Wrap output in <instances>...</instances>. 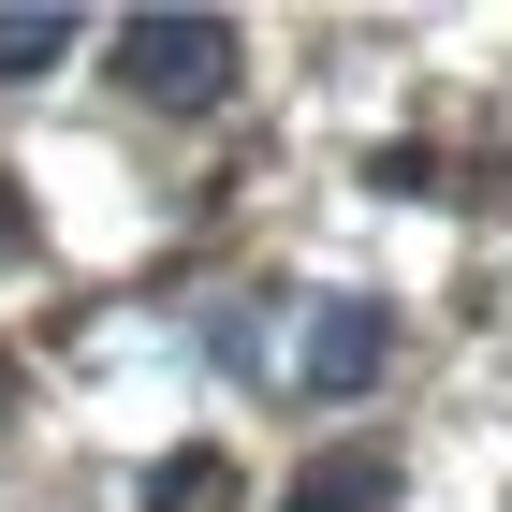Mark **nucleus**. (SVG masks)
I'll use <instances>...</instances> for the list:
<instances>
[{
	"instance_id": "1",
	"label": "nucleus",
	"mask_w": 512,
	"mask_h": 512,
	"mask_svg": "<svg viewBox=\"0 0 512 512\" xmlns=\"http://www.w3.org/2000/svg\"><path fill=\"white\" fill-rule=\"evenodd\" d=\"M118 74H132V103L205 118V103L235 88V15H132V30H118Z\"/></svg>"
},
{
	"instance_id": "2",
	"label": "nucleus",
	"mask_w": 512,
	"mask_h": 512,
	"mask_svg": "<svg viewBox=\"0 0 512 512\" xmlns=\"http://www.w3.org/2000/svg\"><path fill=\"white\" fill-rule=\"evenodd\" d=\"M381 366H395V308H381V293H322L308 337H293V381H308V395H366Z\"/></svg>"
},
{
	"instance_id": "3",
	"label": "nucleus",
	"mask_w": 512,
	"mask_h": 512,
	"mask_svg": "<svg viewBox=\"0 0 512 512\" xmlns=\"http://www.w3.org/2000/svg\"><path fill=\"white\" fill-rule=\"evenodd\" d=\"M278 512H395V469H381V454H322Z\"/></svg>"
},
{
	"instance_id": "4",
	"label": "nucleus",
	"mask_w": 512,
	"mask_h": 512,
	"mask_svg": "<svg viewBox=\"0 0 512 512\" xmlns=\"http://www.w3.org/2000/svg\"><path fill=\"white\" fill-rule=\"evenodd\" d=\"M44 59H74V15H0V88L44 74Z\"/></svg>"
},
{
	"instance_id": "5",
	"label": "nucleus",
	"mask_w": 512,
	"mask_h": 512,
	"mask_svg": "<svg viewBox=\"0 0 512 512\" xmlns=\"http://www.w3.org/2000/svg\"><path fill=\"white\" fill-rule=\"evenodd\" d=\"M205 498H220V454H161L147 469V512H205Z\"/></svg>"
},
{
	"instance_id": "6",
	"label": "nucleus",
	"mask_w": 512,
	"mask_h": 512,
	"mask_svg": "<svg viewBox=\"0 0 512 512\" xmlns=\"http://www.w3.org/2000/svg\"><path fill=\"white\" fill-rule=\"evenodd\" d=\"M366 176H381L395 205H425V191H439V147H381V161H366Z\"/></svg>"
}]
</instances>
